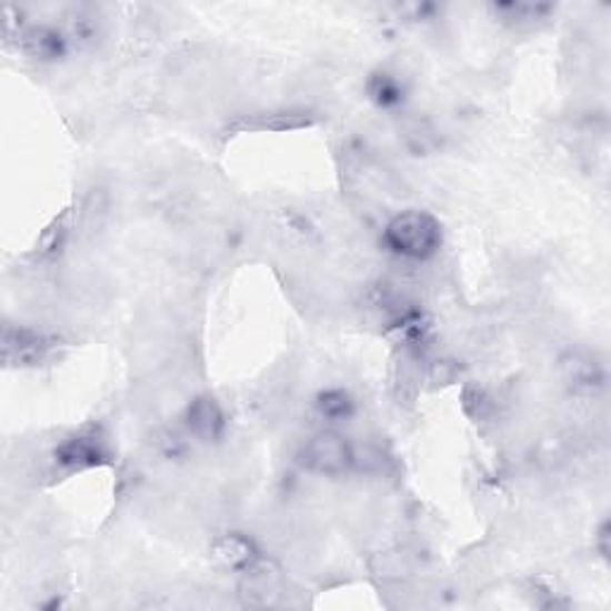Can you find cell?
I'll list each match as a JSON object with an SVG mask.
<instances>
[{
	"mask_svg": "<svg viewBox=\"0 0 611 611\" xmlns=\"http://www.w3.org/2000/svg\"><path fill=\"white\" fill-rule=\"evenodd\" d=\"M384 247L404 261H428L440 251L442 228L425 211H404L384 224Z\"/></svg>",
	"mask_w": 611,
	"mask_h": 611,
	"instance_id": "cell-1",
	"label": "cell"
},
{
	"mask_svg": "<svg viewBox=\"0 0 611 611\" xmlns=\"http://www.w3.org/2000/svg\"><path fill=\"white\" fill-rule=\"evenodd\" d=\"M299 461L306 471L318 475H342L353 469V444L337 430H320L306 440Z\"/></svg>",
	"mask_w": 611,
	"mask_h": 611,
	"instance_id": "cell-2",
	"label": "cell"
},
{
	"mask_svg": "<svg viewBox=\"0 0 611 611\" xmlns=\"http://www.w3.org/2000/svg\"><path fill=\"white\" fill-rule=\"evenodd\" d=\"M56 463L68 471H84L93 469V465H101L108 459V447L101 438V432L96 428H87L77 435L60 442L56 449Z\"/></svg>",
	"mask_w": 611,
	"mask_h": 611,
	"instance_id": "cell-3",
	"label": "cell"
},
{
	"mask_svg": "<svg viewBox=\"0 0 611 611\" xmlns=\"http://www.w3.org/2000/svg\"><path fill=\"white\" fill-rule=\"evenodd\" d=\"M211 557L216 564L232 573H249L261 561V552L249 535L241 533H224L213 540Z\"/></svg>",
	"mask_w": 611,
	"mask_h": 611,
	"instance_id": "cell-4",
	"label": "cell"
},
{
	"mask_svg": "<svg viewBox=\"0 0 611 611\" xmlns=\"http://www.w3.org/2000/svg\"><path fill=\"white\" fill-rule=\"evenodd\" d=\"M184 428L199 442H218L224 432V411L211 394H199L184 411Z\"/></svg>",
	"mask_w": 611,
	"mask_h": 611,
	"instance_id": "cell-5",
	"label": "cell"
},
{
	"mask_svg": "<svg viewBox=\"0 0 611 611\" xmlns=\"http://www.w3.org/2000/svg\"><path fill=\"white\" fill-rule=\"evenodd\" d=\"M48 349V340L43 334H37L31 330H8L6 332V361L8 363H22L31 365L43 359Z\"/></svg>",
	"mask_w": 611,
	"mask_h": 611,
	"instance_id": "cell-6",
	"label": "cell"
},
{
	"mask_svg": "<svg viewBox=\"0 0 611 611\" xmlns=\"http://www.w3.org/2000/svg\"><path fill=\"white\" fill-rule=\"evenodd\" d=\"M24 39V48L31 58L56 60L66 53V37L53 27H31Z\"/></svg>",
	"mask_w": 611,
	"mask_h": 611,
	"instance_id": "cell-7",
	"label": "cell"
},
{
	"mask_svg": "<svg viewBox=\"0 0 611 611\" xmlns=\"http://www.w3.org/2000/svg\"><path fill=\"white\" fill-rule=\"evenodd\" d=\"M315 409L328 423H344L353 415V399L344 390H328L318 397Z\"/></svg>",
	"mask_w": 611,
	"mask_h": 611,
	"instance_id": "cell-8",
	"label": "cell"
},
{
	"mask_svg": "<svg viewBox=\"0 0 611 611\" xmlns=\"http://www.w3.org/2000/svg\"><path fill=\"white\" fill-rule=\"evenodd\" d=\"M368 91H371V99L384 108H392V106L404 101V87H401L397 74H388V72L375 74L371 79V87H368Z\"/></svg>",
	"mask_w": 611,
	"mask_h": 611,
	"instance_id": "cell-9",
	"label": "cell"
}]
</instances>
